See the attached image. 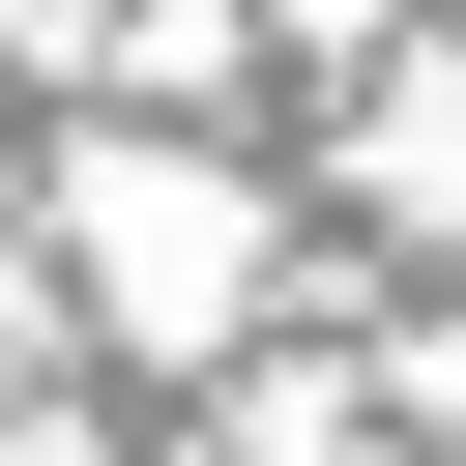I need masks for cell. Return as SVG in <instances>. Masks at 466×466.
<instances>
[{"instance_id":"obj_1","label":"cell","mask_w":466,"mask_h":466,"mask_svg":"<svg viewBox=\"0 0 466 466\" xmlns=\"http://www.w3.org/2000/svg\"><path fill=\"white\" fill-rule=\"evenodd\" d=\"M379 204H408V233H466V58H437V87L379 116Z\"/></svg>"}]
</instances>
